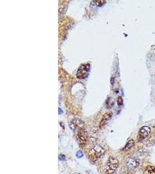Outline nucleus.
Returning <instances> with one entry per match:
<instances>
[{"label":"nucleus","instance_id":"obj_10","mask_svg":"<svg viewBox=\"0 0 155 174\" xmlns=\"http://www.w3.org/2000/svg\"><path fill=\"white\" fill-rule=\"evenodd\" d=\"M76 156L77 157L79 158V159H80V158H81V157H83L84 154H83V153H82V152H81V151H80V150H79V151H78V152L76 153Z\"/></svg>","mask_w":155,"mask_h":174},{"label":"nucleus","instance_id":"obj_2","mask_svg":"<svg viewBox=\"0 0 155 174\" xmlns=\"http://www.w3.org/2000/svg\"><path fill=\"white\" fill-rule=\"evenodd\" d=\"M118 167V161L116 158L111 157L108 160L105 168L106 174H113Z\"/></svg>","mask_w":155,"mask_h":174},{"label":"nucleus","instance_id":"obj_7","mask_svg":"<svg viewBox=\"0 0 155 174\" xmlns=\"http://www.w3.org/2000/svg\"><path fill=\"white\" fill-rule=\"evenodd\" d=\"M113 116V113L112 112H108L105 113L103 116L102 120L100 122L99 124V127H102L104 125L106 124V123L108 122L109 120H110L111 118Z\"/></svg>","mask_w":155,"mask_h":174},{"label":"nucleus","instance_id":"obj_11","mask_svg":"<svg viewBox=\"0 0 155 174\" xmlns=\"http://www.w3.org/2000/svg\"><path fill=\"white\" fill-rule=\"evenodd\" d=\"M123 99L121 96H118L117 98V104H118V106H121L123 104Z\"/></svg>","mask_w":155,"mask_h":174},{"label":"nucleus","instance_id":"obj_12","mask_svg":"<svg viewBox=\"0 0 155 174\" xmlns=\"http://www.w3.org/2000/svg\"><path fill=\"white\" fill-rule=\"evenodd\" d=\"M58 159L60 161H64L66 159V156L64 154H59L58 156Z\"/></svg>","mask_w":155,"mask_h":174},{"label":"nucleus","instance_id":"obj_5","mask_svg":"<svg viewBox=\"0 0 155 174\" xmlns=\"http://www.w3.org/2000/svg\"><path fill=\"white\" fill-rule=\"evenodd\" d=\"M125 165L128 169L133 170L139 166L140 162L138 160L134 159V158H129L126 160Z\"/></svg>","mask_w":155,"mask_h":174},{"label":"nucleus","instance_id":"obj_3","mask_svg":"<svg viewBox=\"0 0 155 174\" xmlns=\"http://www.w3.org/2000/svg\"><path fill=\"white\" fill-rule=\"evenodd\" d=\"M77 139L79 141V145L82 147H84L86 145L88 139L87 133L85 131L84 129L81 128L79 130L77 134Z\"/></svg>","mask_w":155,"mask_h":174},{"label":"nucleus","instance_id":"obj_4","mask_svg":"<svg viewBox=\"0 0 155 174\" xmlns=\"http://www.w3.org/2000/svg\"><path fill=\"white\" fill-rule=\"evenodd\" d=\"M151 132V129L148 126L142 127L139 130L138 135V140L139 142H142L148 137Z\"/></svg>","mask_w":155,"mask_h":174},{"label":"nucleus","instance_id":"obj_1","mask_svg":"<svg viewBox=\"0 0 155 174\" xmlns=\"http://www.w3.org/2000/svg\"><path fill=\"white\" fill-rule=\"evenodd\" d=\"M105 150L102 147L96 145L93 147L88 152V157L92 161H95L105 153Z\"/></svg>","mask_w":155,"mask_h":174},{"label":"nucleus","instance_id":"obj_6","mask_svg":"<svg viewBox=\"0 0 155 174\" xmlns=\"http://www.w3.org/2000/svg\"><path fill=\"white\" fill-rule=\"evenodd\" d=\"M84 124V123L81 120H78V119H75V120H72V121H71L69 125H70V127L71 128L72 130H75L77 128H79V130L83 128Z\"/></svg>","mask_w":155,"mask_h":174},{"label":"nucleus","instance_id":"obj_8","mask_svg":"<svg viewBox=\"0 0 155 174\" xmlns=\"http://www.w3.org/2000/svg\"><path fill=\"white\" fill-rule=\"evenodd\" d=\"M135 145V141L133 139H130V140H128V142H127V143L126 144L125 147L123 148V150L124 151V152H127V151H128L129 150L131 149V148L133 147V146H134Z\"/></svg>","mask_w":155,"mask_h":174},{"label":"nucleus","instance_id":"obj_9","mask_svg":"<svg viewBox=\"0 0 155 174\" xmlns=\"http://www.w3.org/2000/svg\"><path fill=\"white\" fill-rule=\"evenodd\" d=\"M143 174H155V167L152 165H148L145 168Z\"/></svg>","mask_w":155,"mask_h":174}]
</instances>
